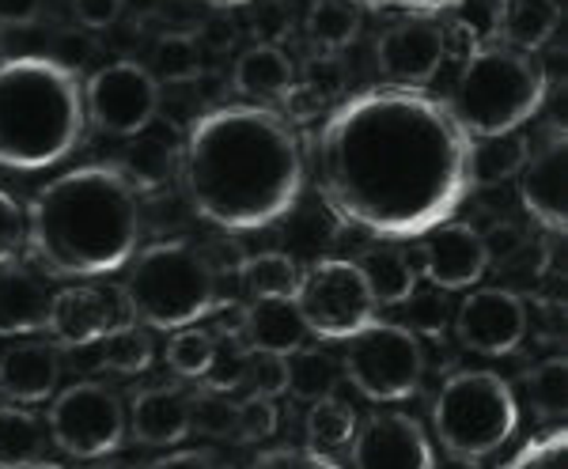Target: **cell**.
<instances>
[{
  "mask_svg": "<svg viewBox=\"0 0 568 469\" xmlns=\"http://www.w3.org/2000/svg\"><path fill=\"white\" fill-rule=\"evenodd\" d=\"M88 122L106 136H136L160 110V80L141 61H110L91 72L84 88Z\"/></svg>",
  "mask_w": 568,
  "mask_h": 469,
  "instance_id": "8fae6325",
  "label": "cell"
},
{
  "mask_svg": "<svg viewBox=\"0 0 568 469\" xmlns=\"http://www.w3.org/2000/svg\"><path fill=\"white\" fill-rule=\"evenodd\" d=\"M209 257V265H213V273L216 277H227V273H240L243 269V251L235 243H209V246H201Z\"/></svg>",
  "mask_w": 568,
  "mask_h": 469,
  "instance_id": "681fc988",
  "label": "cell"
},
{
  "mask_svg": "<svg viewBox=\"0 0 568 469\" xmlns=\"http://www.w3.org/2000/svg\"><path fill=\"white\" fill-rule=\"evenodd\" d=\"M84 125V88L69 64L58 58L0 61V167H53L80 144Z\"/></svg>",
  "mask_w": 568,
  "mask_h": 469,
  "instance_id": "277c9868",
  "label": "cell"
},
{
  "mask_svg": "<svg viewBox=\"0 0 568 469\" xmlns=\"http://www.w3.org/2000/svg\"><path fill=\"white\" fill-rule=\"evenodd\" d=\"M246 364H251V345L243 341V329H224L213 334V360L205 367V386L213 394H232L235 386L246 383Z\"/></svg>",
  "mask_w": 568,
  "mask_h": 469,
  "instance_id": "4dcf8cb0",
  "label": "cell"
},
{
  "mask_svg": "<svg viewBox=\"0 0 568 469\" xmlns=\"http://www.w3.org/2000/svg\"><path fill=\"white\" fill-rule=\"evenodd\" d=\"M433 469H478V458H466V455H447L444 462L433 458Z\"/></svg>",
  "mask_w": 568,
  "mask_h": 469,
  "instance_id": "f5cc1de1",
  "label": "cell"
},
{
  "mask_svg": "<svg viewBox=\"0 0 568 469\" xmlns=\"http://www.w3.org/2000/svg\"><path fill=\"white\" fill-rule=\"evenodd\" d=\"M504 8H508V0H459L452 12H455V27H459L474 50H478V45L500 39Z\"/></svg>",
  "mask_w": 568,
  "mask_h": 469,
  "instance_id": "8d00e7d4",
  "label": "cell"
},
{
  "mask_svg": "<svg viewBox=\"0 0 568 469\" xmlns=\"http://www.w3.org/2000/svg\"><path fill=\"white\" fill-rule=\"evenodd\" d=\"M50 288L27 265H0V337H23L45 326L50 315Z\"/></svg>",
  "mask_w": 568,
  "mask_h": 469,
  "instance_id": "ffe728a7",
  "label": "cell"
},
{
  "mask_svg": "<svg viewBox=\"0 0 568 469\" xmlns=\"http://www.w3.org/2000/svg\"><path fill=\"white\" fill-rule=\"evenodd\" d=\"M361 31L356 0H315L307 12V39L318 53H342Z\"/></svg>",
  "mask_w": 568,
  "mask_h": 469,
  "instance_id": "83f0119b",
  "label": "cell"
},
{
  "mask_svg": "<svg viewBox=\"0 0 568 469\" xmlns=\"http://www.w3.org/2000/svg\"><path fill=\"white\" fill-rule=\"evenodd\" d=\"M356 469H433V447L425 431L406 412H372L353 431Z\"/></svg>",
  "mask_w": 568,
  "mask_h": 469,
  "instance_id": "2e32d148",
  "label": "cell"
},
{
  "mask_svg": "<svg viewBox=\"0 0 568 469\" xmlns=\"http://www.w3.org/2000/svg\"><path fill=\"white\" fill-rule=\"evenodd\" d=\"M519 197L524 208L542 224L549 235L565 232V133L554 125L538 149L527 152V163L519 167Z\"/></svg>",
  "mask_w": 568,
  "mask_h": 469,
  "instance_id": "e0dca14e",
  "label": "cell"
},
{
  "mask_svg": "<svg viewBox=\"0 0 568 469\" xmlns=\"http://www.w3.org/2000/svg\"><path fill=\"white\" fill-rule=\"evenodd\" d=\"M194 428V401L171 386H152L141 390L130 406V431L149 447L182 443Z\"/></svg>",
  "mask_w": 568,
  "mask_h": 469,
  "instance_id": "d6986e66",
  "label": "cell"
},
{
  "mask_svg": "<svg viewBox=\"0 0 568 469\" xmlns=\"http://www.w3.org/2000/svg\"><path fill=\"white\" fill-rule=\"evenodd\" d=\"M50 428L31 409L0 406V469H27L45 455Z\"/></svg>",
  "mask_w": 568,
  "mask_h": 469,
  "instance_id": "4316f807",
  "label": "cell"
},
{
  "mask_svg": "<svg viewBox=\"0 0 568 469\" xmlns=\"http://www.w3.org/2000/svg\"><path fill=\"white\" fill-rule=\"evenodd\" d=\"M470 136L444 99L375 88L345 99L315 141L318 193L342 224L379 238H420L470 190Z\"/></svg>",
  "mask_w": 568,
  "mask_h": 469,
  "instance_id": "6da1fadb",
  "label": "cell"
},
{
  "mask_svg": "<svg viewBox=\"0 0 568 469\" xmlns=\"http://www.w3.org/2000/svg\"><path fill=\"white\" fill-rule=\"evenodd\" d=\"M80 469H114V466H106V462H99V458H95V466H80Z\"/></svg>",
  "mask_w": 568,
  "mask_h": 469,
  "instance_id": "9f6ffc18",
  "label": "cell"
},
{
  "mask_svg": "<svg viewBox=\"0 0 568 469\" xmlns=\"http://www.w3.org/2000/svg\"><path fill=\"white\" fill-rule=\"evenodd\" d=\"M130 322H133V310H130V303H125V292L69 284V288L53 292L45 329H50L53 345L88 348L110 337L114 329L130 326Z\"/></svg>",
  "mask_w": 568,
  "mask_h": 469,
  "instance_id": "7c38bea8",
  "label": "cell"
},
{
  "mask_svg": "<svg viewBox=\"0 0 568 469\" xmlns=\"http://www.w3.org/2000/svg\"><path fill=\"white\" fill-rule=\"evenodd\" d=\"M209 360H213V334H209V329L182 326V329L171 334L168 364H171V371H175V375H182V379H201Z\"/></svg>",
  "mask_w": 568,
  "mask_h": 469,
  "instance_id": "d590c367",
  "label": "cell"
},
{
  "mask_svg": "<svg viewBox=\"0 0 568 469\" xmlns=\"http://www.w3.org/2000/svg\"><path fill=\"white\" fill-rule=\"evenodd\" d=\"M194 425L209 436H232L235 431V409L227 401H201L194 406Z\"/></svg>",
  "mask_w": 568,
  "mask_h": 469,
  "instance_id": "f6af8a7d",
  "label": "cell"
},
{
  "mask_svg": "<svg viewBox=\"0 0 568 469\" xmlns=\"http://www.w3.org/2000/svg\"><path fill=\"white\" fill-rule=\"evenodd\" d=\"M61 379V360L58 348L45 341H23L12 345L0 356V394H4L12 406H34L45 401L58 390Z\"/></svg>",
  "mask_w": 568,
  "mask_h": 469,
  "instance_id": "ac0fdd59",
  "label": "cell"
},
{
  "mask_svg": "<svg viewBox=\"0 0 568 469\" xmlns=\"http://www.w3.org/2000/svg\"><path fill=\"white\" fill-rule=\"evenodd\" d=\"M246 383H251V390L262 394V398H277V394L288 390V356L251 353V364H246Z\"/></svg>",
  "mask_w": 568,
  "mask_h": 469,
  "instance_id": "60d3db41",
  "label": "cell"
},
{
  "mask_svg": "<svg viewBox=\"0 0 568 469\" xmlns=\"http://www.w3.org/2000/svg\"><path fill=\"white\" fill-rule=\"evenodd\" d=\"M527 394L542 417H554V420L565 417V409H568V364L561 360V356L538 364L535 371L527 375Z\"/></svg>",
  "mask_w": 568,
  "mask_h": 469,
  "instance_id": "e575fe53",
  "label": "cell"
},
{
  "mask_svg": "<svg viewBox=\"0 0 568 469\" xmlns=\"http://www.w3.org/2000/svg\"><path fill=\"white\" fill-rule=\"evenodd\" d=\"M273 431H277V406H273V398L251 394V398L235 406V439H243V443H262Z\"/></svg>",
  "mask_w": 568,
  "mask_h": 469,
  "instance_id": "ab89813d",
  "label": "cell"
},
{
  "mask_svg": "<svg viewBox=\"0 0 568 469\" xmlns=\"http://www.w3.org/2000/svg\"><path fill=\"white\" fill-rule=\"evenodd\" d=\"M125 0H72V12H77V20L88 27V31H103L122 16Z\"/></svg>",
  "mask_w": 568,
  "mask_h": 469,
  "instance_id": "ee69618b",
  "label": "cell"
},
{
  "mask_svg": "<svg viewBox=\"0 0 568 469\" xmlns=\"http://www.w3.org/2000/svg\"><path fill=\"white\" fill-rule=\"evenodd\" d=\"M557 23H561V4L557 0H508L497 42L511 45V50L535 53L554 39Z\"/></svg>",
  "mask_w": 568,
  "mask_h": 469,
  "instance_id": "d4e9b609",
  "label": "cell"
},
{
  "mask_svg": "<svg viewBox=\"0 0 568 469\" xmlns=\"http://www.w3.org/2000/svg\"><path fill=\"white\" fill-rule=\"evenodd\" d=\"M549 95V77L530 53L504 42H485L470 50L452 95L444 99L447 114L466 136L511 133L542 110Z\"/></svg>",
  "mask_w": 568,
  "mask_h": 469,
  "instance_id": "5b68a950",
  "label": "cell"
},
{
  "mask_svg": "<svg viewBox=\"0 0 568 469\" xmlns=\"http://www.w3.org/2000/svg\"><path fill=\"white\" fill-rule=\"evenodd\" d=\"M246 469H337L323 450H270V455L254 458Z\"/></svg>",
  "mask_w": 568,
  "mask_h": 469,
  "instance_id": "7bdbcfd3",
  "label": "cell"
},
{
  "mask_svg": "<svg viewBox=\"0 0 568 469\" xmlns=\"http://www.w3.org/2000/svg\"><path fill=\"white\" fill-rule=\"evenodd\" d=\"M42 12V0H0V27H31Z\"/></svg>",
  "mask_w": 568,
  "mask_h": 469,
  "instance_id": "f907efd6",
  "label": "cell"
},
{
  "mask_svg": "<svg viewBox=\"0 0 568 469\" xmlns=\"http://www.w3.org/2000/svg\"><path fill=\"white\" fill-rule=\"evenodd\" d=\"M141 243V193L114 163L77 167L34 193L27 246L58 277H106Z\"/></svg>",
  "mask_w": 568,
  "mask_h": 469,
  "instance_id": "3957f363",
  "label": "cell"
},
{
  "mask_svg": "<svg viewBox=\"0 0 568 469\" xmlns=\"http://www.w3.org/2000/svg\"><path fill=\"white\" fill-rule=\"evenodd\" d=\"M342 383V364L318 345H300L288 356V390L300 401H318L329 398Z\"/></svg>",
  "mask_w": 568,
  "mask_h": 469,
  "instance_id": "f1b7e54d",
  "label": "cell"
},
{
  "mask_svg": "<svg viewBox=\"0 0 568 469\" xmlns=\"http://www.w3.org/2000/svg\"><path fill=\"white\" fill-rule=\"evenodd\" d=\"M149 469H213L201 450H179V455H168V458H155Z\"/></svg>",
  "mask_w": 568,
  "mask_h": 469,
  "instance_id": "816d5d0a",
  "label": "cell"
},
{
  "mask_svg": "<svg viewBox=\"0 0 568 469\" xmlns=\"http://www.w3.org/2000/svg\"><path fill=\"white\" fill-rule=\"evenodd\" d=\"M27 469H65V466H58V462H45V458H39L34 466H27Z\"/></svg>",
  "mask_w": 568,
  "mask_h": 469,
  "instance_id": "11a10c76",
  "label": "cell"
},
{
  "mask_svg": "<svg viewBox=\"0 0 568 469\" xmlns=\"http://www.w3.org/2000/svg\"><path fill=\"white\" fill-rule=\"evenodd\" d=\"M201 4H213V8H243V4H254V0H201Z\"/></svg>",
  "mask_w": 568,
  "mask_h": 469,
  "instance_id": "db71d44e",
  "label": "cell"
},
{
  "mask_svg": "<svg viewBox=\"0 0 568 469\" xmlns=\"http://www.w3.org/2000/svg\"><path fill=\"white\" fill-rule=\"evenodd\" d=\"M152 364V337L141 326H122L103 337V367L118 375H136Z\"/></svg>",
  "mask_w": 568,
  "mask_h": 469,
  "instance_id": "836d02e7",
  "label": "cell"
},
{
  "mask_svg": "<svg viewBox=\"0 0 568 469\" xmlns=\"http://www.w3.org/2000/svg\"><path fill=\"white\" fill-rule=\"evenodd\" d=\"M130 277L122 292L133 318L152 329H182L194 326L216 310V284L220 277L209 257L194 243H152L130 257Z\"/></svg>",
  "mask_w": 568,
  "mask_h": 469,
  "instance_id": "8992f818",
  "label": "cell"
},
{
  "mask_svg": "<svg viewBox=\"0 0 568 469\" xmlns=\"http://www.w3.org/2000/svg\"><path fill=\"white\" fill-rule=\"evenodd\" d=\"M23 246H27V208L8 190H0V265L12 262Z\"/></svg>",
  "mask_w": 568,
  "mask_h": 469,
  "instance_id": "b9f144b4",
  "label": "cell"
},
{
  "mask_svg": "<svg viewBox=\"0 0 568 469\" xmlns=\"http://www.w3.org/2000/svg\"><path fill=\"white\" fill-rule=\"evenodd\" d=\"M182 179L197 216L220 232H258L300 201V136L265 106H220L190 125Z\"/></svg>",
  "mask_w": 568,
  "mask_h": 469,
  "instance_id": "7a4b0ae2",
  "label": "cell"
},
{
  "mask_svg": "<svg viewBox=\"0 0 568 469\" xmlns=\"http://www.w3.org/2000/svg\"><path fill=\"white\" fill-rule=\"evenodd\" d=\"M353 431H356V417H353V409L345 406L342 398H318V401H311V412H307V443L315 447V450H337V447H345L353 439Z\"/></svg>",
  "mask_w": 568,
  "mask_h": 469,
  "instance_id": "d6a6232c",
  "label": "cell"
},
{
  "mask_svg": "<svg viewBox=\"0 0 568 469\" xmlns=\"http://www.w3.org/2000/svg\"><path fill=\"white\" fill-rule=\"evenodd\" d=\"M504 469H568V431L565 428L542 431Z\"/></svg>",
  "mask_w": 568,
  "mask_h": 469,
  "instance_id": "f35d334b",
  "label": "cell"
},
{
  "mask_svg": "<svg viewBox=\"0 0 568 469\" xmlns=\"http://www.w3.org/2000/svg\"><path fill=\"white\" fill-rule=\"evenodd\" d=\"M240 277L254 299H292L300 284V265L288 254H254L243 262Z\"/></svg>",
  "mask_w": 568,
  "mask_h": 469,
  "instance_id": "f546056e",
  "label": "cell"
},
{
  "mask_svg": "<svg viewBox=\"0 0 568 469\" xmlns=\"http://www.w3.org/2000/svg\"><path fill=\"white\" fill-rule=\"evenodd\" d=\"M481 243H485V254H489V262H493V257H504V262H508V257H516L527 246V235L519 232L516 224H497L493 232L481 235Z\"/></svg>",
  "mask_w": 568,
  "mask_h": 469,
  "instance_id": "7dc6e473",
  "label": "cell"
},
{
  "mask_svg": "<svg viewBox=\"0 0 568 469\" xmlns=\"http://www.w3.org/2000/svg\"><path fill=\"white\" fill-rule=\"evenodd\" d=\"M417 254H420V277L444 292L474 288L485 277V269H489L481 232H474L470 224H452V220L428 227L420 235Z\"/></svg>",
  "mask_w": 568,
  "mask_h": 469,
  "instance_id": "9a60e30c",
  "label": "cell"
},
{
  "mask_svg": "<svg viewBox=\"0 0 568 469\" xmlns=\"http://www.w3.org/2000/svg\"><path fill=\"white\" fill-rule=\"evenodd\" d=\"M296 307L304 315V326L318 341H349L368 322H375V299L364 284L356 262L326 257L315 262L307 273H300Z\"/></svg>",
  "mask_w": 568,
  "mask_h": 469,
  "instance_id": "9c48e42d",
  "label": "cell"
},
{
  "mask_svg": "<svg viewBox=\"0 0 568 469\" xmlns=\"http://www.w3.org/2000/svg\"><path fill=\"white\" fill-rule=\"evenodd\" d=\"M292 84H296V69H292L288 53L270 42L251 45L235 61V91L254 103H281Z\"/></svg>",
  "mask_w": 568,
  "mask_h": 469,
  "instance_id": "7402d4cb",
  "label": "cell"
},
{
  "mask_svg": "<svg viewBox=\"0 0 568 469\" xmlns=\"http://www.w3.org/2000/svg\"><path fill=\"white\" fill-rule=\"evenodd\" d=\"M281 103L292 114V122H311V118L323 114L326 95H323V91H315V88H307V84H292L288 95H284Z\"/></svg>",
  "mask_w": 568,
  "mask_h": 469,
  "instance_id": "bcb514c9",
  "label": "cell"
},
{
  "mask_svg": "<svg viewBox=\"0 0 568 469\" xmlns=\"http://www.w3.org/2000/svg\"><path fill=\"white\" fill-rule=\"evenodd\" d=\"M530 141L519 129L493 136H474L470 152H466V174L474 186H500V182L516 179L519 167L527 163Z\"/></svg>",
  "mask_w": 568,
  "mask_h": 469,
  "instance_id": "603a6c76",
  "label": "cell"
},
{
  "mask_svg": "<svg viewBox=\"0 0 568 469\" xmlns=\"http://www.w3.org/2000/svg\"><path fill=\"white\" fill-rule=\"evenodd\" d=\"M519 406L511 386L493 371H459L444 383L433 409V428L447 455L485 458L511 439Z\"/></svg>",
  "mask_w": 568,
  "mask_h": 469,
  "instance_id": "52a82bcc",
  "label": "cell"
},
{
  "mask_svg": "<svg viewBox=\"0 0 568 469\" xmlns=\"http://www.w3.org/2000/svg\"><path fill=\"white\" fill-rule=\"evenodd\" d=\"M149 72L163 84H190V80L201 77V50L190 34H160L149 61Z\"/></svg>",
  "mask_w": 568,
  "mask_h": 469,
  "instance_id": "1f68e13d",
  "label": "cell"
},
{
  "mask_svg": "<svg viewBox=\"0 0 568 469\" xmlns=\"http://www.w3.org/2000/svg\"><path fill=\"white\" fill-rule=\"evenodd\" d=\"M356 269H361L364 284H368L375 307H398V303L420 284V273L414 269V262L402 251H390V246L368 251L356 262Z\"/></svg>",
  "mask_w": 568,
  "mask_h": 469,
  "instance_id": "484cf974",
  "label": "cell"
},
{
  "mask_svg": "<svg viewBox=\"0 0 568 469\" xmlns=\"http://www.w3.org/2000/svg\"><path fill=\"white\" fill-rule=\"evenodd\" d=\"M447 58V31L433 16H409L394 23L375 45L379 72L394 88H425L436 80L439 64Z\"/></svg>",
  "mask_w": 568,
  "mask_h": 469,
  "instance_id": "5bb4252c",
  "label": "cell"
},
{
  "mask_svg": "<svg viewBox=\"0 0 568 469\" xmlns=\"http://www.w3.org/2000/svg\"><path fill=\"white\" fill-rule=\"evenodd\" d=\"M50 439L69 458H106L125 439L122 401L99 383H77L61 390L50 406Z\"/></svg>",
  "mask_w": 568,
  "mask_h": 469,
  "instance_id": "30bf717a",
  "label": "cell"
},
{
  "mask_svg": "<svg viewBox=\"0 0 568 469\" xmlns=\"http://www.w3.org/2000/svg\"><path fill=\"white\" fill-rule=\"evenodd\" d=\"M364 8L375 12H409V16H436V12H452L459 0H356Z\"/></svg>",
  "mask_w": 568,
  "mask_h": 469,
  "instance_id": "c3c4849f",
  "label": "cell"
},
{
  "mask_svg": "<svg viewBox=\"0 0 568 469\" xmlns=\"http://www.w3.org/2000/svg\"><path fill=\"white\" fill-rule=\"evenodd\" d=\"M455 334L470 353L508 356L527 337V307L511 288H478L455 310Z\"/></svg>",
  "mask_w": 568,
  "mask_h": 469,
  "instance_id": "4fadbf2b",
  "label": "cell"
},
{
  "mask_svg": "<svg viewBox=\"0 0 568 469\" xmlns=\"http://www.w3.org/2000/svg\"><path fill=\"white\" fill-rule=\"evenodd\" d=\"M307 337L296 299H254L243 310V341L251 345V353L292 356L300 345H307Z\"/></svg>",
  "mask_w": 568,
  "mask_h": 469,
  "instance_id": "44dd1931",
  "label": "cell"
},
{
  "mask_svg": "<svg viewBox=\"0 0 568 469\" xmlns=\"http://www.w3.org/2000/svg\"><path fill=\"white\" fill-rule=\"evenodd\" d=\"M345 379L368 401H406L420 390L425 356L417 334L394 322H368L349 337V353L342 364Z\"/></svg>",
  "mask_w": 568,
  "mask_h": 469,
  "instance_id": "ba28073f",
  "label": "cell"
},
{
  "mask_svg": "<svg viewBox=\"0 0 568 469\" xmlns=\"http://www.w3.org/2000/svg\"><path fill=\"white\" fill-rule=\"evenodd\" d=\"M398 307H406V329L409 334H417V337H439L444 334V326H447V292L444 288H414L406 299L398 303Z\"/></svg>",
  "mask_w": 568,
  "mask_h": 469,
  "instance_id": "74e56055",
  "label": "cell"
},
{
  "mask_svg": "<svg viewBox=\"0 0 568 469\" xmlns=\"http://www.w3.org/2000/svg\"><path fill=\"white\" fill-rule=\"evenodd\" d=\"M125 152L118 155L114 167L125 174V182L136 190V193H152L160 190L163 182L171 179L175 171V144L163 141V136H152L149 129L136 136H125Z\"/></svg>",
  "mask_w": 568,
  "mask_h": 469,
  "instance_id": "cb8c5ba5",
  "label": "cell"
}]
</instances>
